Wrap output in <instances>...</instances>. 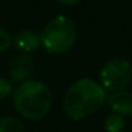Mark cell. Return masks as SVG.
<instances>
[{"mask_svg": "<svg viewBox=\"0 0 132 132\" xmlns=\"http://www.w3.org/2000/svg\"><path fill=\"white\" fill-rule=\"evenodd\" d=\"M108 100L105 88L91 78H80L68 87L63 101L65 115L72 121L84 118L100 111Z\"/></svg>", "mask_w": 132, "mask_h": 132, "instance_id": "obj_1", "label": "cell"}, {"mask_svg": "<svg viewBox=\"0 0 132 132\" xmlns=\"http://www.w3.org/2000/svg\"><path fill=\"white\" fill-rule=\"evenodd\" d=\"M13 104L21 118L27 121H40L51 109L53 92L41 81L27 80L19 84L13 92Z\"/></svg>", "mask_w": 132, "mask_h": 132, "instance_id": "obj_2", "label": "cell"}, {"mask_svg": "<svg viewBox=\"0 0 132 132\" xmlns=\"http://www.w3.org/2000/svg\"><path fill=\"white\" fill-rule=\"evenodd\" d=\"M41 46L50 54H63L77 41V26L67 16H57L44 26L40 33Z\"/></svg>", "mask_w": 132, "mask_h": 132, "instance_id": "obj_3", "label": "cell"}, {"mask_svg": "<svg viewBox=\"0 0 132 132\" xmlns=\"http://www.w3.org/2000/svg\"><path fill=\"white\" fill-rule=\"evenodd\" d=\"M132 80V64L126 58H112L100 71V84L105 91H121Z\"/></svg>", "mask_w": 132, "mask_h": 132, "instance_id": "obj_4", "label": "cell"}, {"mask_svg": "<svg viewBox=\"0 0 132 132\" xmlns=\"http://www.w3.org/2000/svg\"><path fill=\"white\" fill-rule=\"evenodd\" d=\"M34 71V60L30 57V54L20 53L17 54L10 63V80L13 82H24L30 78V75Z\"/></svg>", "mask_w": 132, "mask_h": 132, "instance_id": "obj_5", "label": "cell"}, {"mask_svg": "<svg viewBox=\"0 0 132 132\" xmlns=\"http://www.w3.org/2000/svg\"><path fill=\"white\" fill-rule=\"evenodd\" d=\"M108 106L114 114L121 117H132V92L126 89L111 92L108 95Z\"/></svg>", "mask_w": 132, "mask_h": 132, "instance_id": "obj_6", "label": "cell"}, {"mask_svg": "<svg viewBox=\"0 0 132 132\" xmlns=\"http://www.w3.org/2000/svg\"><path fill=\"white\" fill-rule=\"evenodd\" d=\"M13 44L19 51L24 53V54H30V53L36 51L41 46V38H40V34H37L34 31L20 30L13 37Z\"/></svg>", "mask_w": 132, "mask_h": 132, "instance_id": "obj_7", "label": "cell"}, {"mask_svg": "<svg viewBox=\"0 0 132 132\" xmlns=\"http://www.w3.org/2000/svg\"><path fill=\"white\" fill-rule=\"evenodd\" d=\"M0 132H24V125L16 117H2L0 118Z\"/></svg>", "mask_w": 132, "mask_h": 132, "instance_id": "obj_8", "label": "cell"}, {"mask_svg": "<svg viewBox=\"0 0 132 132\" xmlns=\"http://www.w3.org/2000/svg\"><path fill=\"white\" fill-rule=\"evenodd\" d=\"M104 128L106 132H122L125 128V119H123V117L112 112L104 121Z\"/></svg>", "mask_w": 132, "mask_h": 132, "instance_id": "obj_9", "label": "cell"}, {"mask_svg": "<svg viewBox=\"0 0 132 132\" xmlns=\"http://www.w3.org/2000/svg\"><path fill=\"white\" fill-rule=\"evenodd\" d=\"M12 44H13V38L10 36V33L3 26H0V54L6 53L12 47Z\"/></svg>", "mask_w": 132, "mask_h": 132, "instance_id": "obj_10", "label": "cell"}, {"mask_svg": "<svg viewBox=\"0 0 132 132\" xmlns=\"http://www.w3.org/2000/svg\"><path fill=\"white\" fill-rule=\"evenodd\" d=\"M12 91H13L12 82L6 78L0 77V101H4L6 98H9L12 95Z\"/></svg>", "mask_w": 132, "mask_h": 132, "instance_id": "obj_11", "label": "cell"}, {"mask_svg": "<svg viewBox=\"0 0 132 132\" xmlns=\"http://www.w3.org/2000/svg\"><path fill=\"white\" fill-rule=\"evenodd\" d=\"M58 2L64 6H75L77 3H80V0H58Z\"/></svg>", "mask_w": 132, "mask_h": 132, "instance_id": "obj_12", "label": "cell"}]
</instances>
